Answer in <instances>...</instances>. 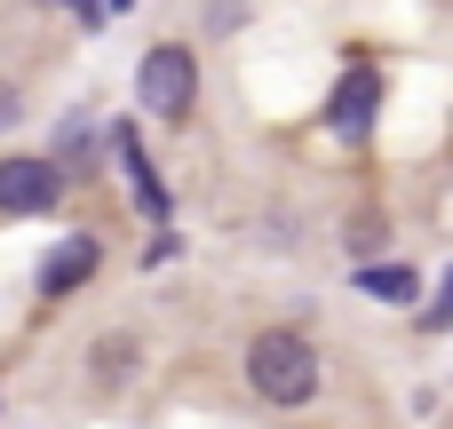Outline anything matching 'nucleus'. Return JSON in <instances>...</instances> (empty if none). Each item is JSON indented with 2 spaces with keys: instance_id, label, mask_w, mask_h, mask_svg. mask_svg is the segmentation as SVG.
I'll list each match as a JSON object with an SVG mask.
<instances>
[{
  "instance_id": "nucleus-5",
  "label": "nucleus",
  "mask_w": 453,
  "mask_h": 429,
  "mask_svg": "<svg viewBox=\"0 0 453 429\" xmlns=\"http://www.w3.org/2000/svg\"><path fill=\"white\" fill-rule=\"evenodd\" d=\"M96 263H104V247H96L88 231H72V239L40 263V295H48V303H64L72 287H88V279H96Z\"/></svg>"
},
{
  "instance_id": "nucleus-3",
  "label": "nucleus",
  "mask_w": 453,
  "mask_h": 429,
  "mask_svg": "<svg viewBox=\"0 0 453 429\" xmlns=\"http://www.w3.org/2000/svg\"><path fill=\"white\" fill-rule=\"evenodd\" d=\"M64 199L56 159H0V215H48Z\"/></svg>"
},
{
  "instance_id": "nucleus-6",
  "label": "nucleus",
  "mask_w": 453,
  "mask_h": 429,
  "mask_svg": "<svg viewBox=\"0 0 453 429\" xmlns=\"http://www.w3.org/2000/svg\"><path fill=\"white\" fill-rule=\"evenodd\" d=\"M119 167H127V183H135V199H143L151 215H167V191L151 183V159H143V143H135L127 127H119Z\"/></svg>"
},
{
  "instance_id": "nucleus-1",
  "label": "nucleus",
  "mask_w": 453,
  "mask_h": 429,
  "mask_svg": "<svg viewBox=\"0 0 453 429\" xmlns=\"http://www.w3.org/2000/svg\"><path fill=\"white\" fill-rule=\"evenodd\" d=\"M247 382H255V398H271V406H311V398H319V350H311L303 334L271 326V334L247 342Z\"/></svg>"
},
{
  "instance_id": "nucleus-4",
  "label": "nucleus",
  "mask_w": 453,
  "mask_h": 429,
  "mask_svg": "<svg viewBox=\"0 0 453 429\" xmlns=\"http://www.w3.org/2000/svg\"><path fill=\"white\" fill-rule=\"evenodd\" d=\"M374 111H382V72H366V64H358V72L334 88V103H326V127L358 143V135L374 127Z\"/></svg>"
},
{
  "instance_id": "nucleus-9",
  "label": "nucleus",
  "mask_w": 453,
  "mask_h": 429,
  "mask_svg": "<svg viewBox=\"0 0 453 429\" xmlns=\"http://www.w3.org/2000/svg\"><path fill=\"white\" fill-rule=\"evenodd\" d=\"M0 127H16V88H0Z\"/></svg>"
},
{
  "instance_id": "nucleus-7",
  "label": "nucleus",
  "mask_w": 453,
  "mask_h": 429,
  "mask_svg": "<svg viewBox=\"0 0 453 429\" xmlns=\"http://www.w3.org/2000/svg\"><path fill=\"white\" fill-rule=\"evenodd\" d=\"M358 287H366V295H382V303H414V295H422V279H414L406 263H366V271H358Z\"/></svg>"
},
{
  "instance_id": "nucleus-2",
  "label": "nucleus",
  "mask_w": 453,
  "mask_h": 429,
  "mask_svg": "<svg viewBox=\"0 0 453 429\" xmlns=\"http://www.w3.org/2000/svg\"><path fill=\"white\" fill-rule=\"evenodd\" d=\"M135 96H143V111H159V119H191L199 56H191V48H175V40H159V48L143 56V72H135Z\"/></svg>"
},
{
  "instance_id": "nucleus-8",
  "label": "nucleus",
  "mask_w": 453,
  "mask_h": 429,
  "mask_svg": "<svg viewBox=\"0 0 453 429\" xmlns=\"http://www.w3.org/2000/svg\"><path fill=\"white\" fill-rule=\"evenodd\" d=\"M430 326H453V271H446V295H438V310H430Z\"/></svg>"
}]
</instances>
